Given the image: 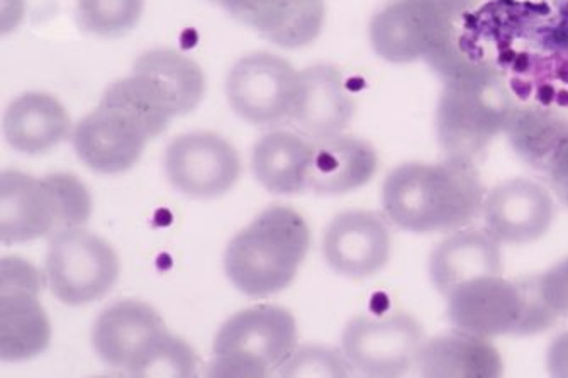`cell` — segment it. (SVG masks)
Instances as JSON below:
<instances>
[{
    "label": "cell",
    "instance_id": "cell-24",
    "mask_svg": "<svg viewBox=\"0 0 568 378\" xmlns=\"http://www.w3.org/2000/svg\"><path fill=\"white\" fill-rule=\"evenodd\" d=\"M134 75L152 80L165 95L173 115L194 111L204 98L205 80L201 67L175 50H152L134 62Z\"/></svg>",
    "mask_w": 568,
    "mask_h": 378
},
{
    "label": "cell",
    "instance_id": "cell-28",
    "mask_svg": "<svg viewBox=\"0 0 568 378\" xmlns=\"http://www.w3.org/2000/svg\"><path fill=\"white\" fill-rule=\"evenodd\" d=\"M352 365L345 354L326 346H304L298 348L281 368V377H348Z\"/></svg>",
    "mask_w": 568,
    "mask_h": 378
},
{
    "label": "cell",
    "instance_id": "cell-7",
    "mask_svg": "<svg viewBox=\"0 0 568 378\" xmlns=\"http://www.w3.org/2000/svg\"><path fill=\"white\" fill-rule=\"evenodd\" d=\"M297 350V325L284 307L262 304L231 316L214 339L213 375L268 377Z\"/></svg>",
    "mask_w": 568,
    "mask_h": 378
},
{
    "label": "cell",
    "instance_id": "cell-8",
    "mask_svg": "<svg viewBox=\"0 0 568 378\" xmlns=\"http://www.w3.org/2000/svg\"><path fill=\"white\" fill-rule=\"evenodd\" d=\"M454 6L450 0H390L372 18V48L385 62L428 60L436 70L457 65L452 53Z\"/></svg>",
    "mask_w": 568,
    "mask_h": 378
},
{
    "label": "cell",
    "instance_id": "cell-13",
    "mask_svg": "<svg viewBox=\"0 0 568 378\" xmlns=\"http://www.w3.org/2000/svg\"><path fill=\"white\" fill-rule=\"evenodd\" d=\"M170 184L194 198H214L233 188L242 160L230 141L214 133H189L173 140L165 153Z\"/></svg>",
    "mask_w": 568,
    "mask_h": 378
},
{
    "label": "cell",
    "instance_id": "cell-15",
    "mask_svg": "<svg viewBox=\"0 0 568 378\" xmlns=\"http://www.w3.org/2000/svg\"><path fill=\"white\" fill-rule=\"evenodd\" d=\"M483 214L486 231L496 242L526 245L547 235L554 223L555 204L541 185L515 178L489 192Z\"/></svg>",
    "mask_w": 568,
    "mask_h": 378
},
{
    "label": "cell",
    "instance_id": "cell-11",
    "mask_svg": "<svg viewBox=\"0 0 568 378\" xmlns=\"http://www.w3.org/2000/svg\"><path fill=\"white\" fill-rule=\"evenodd\" d=\"M297 92L298 72L284 58L266 51L237 60L227 75V101L253 126L288 123Z\"/></svg>",
    "mask_w": 568,
    "mask_h": 378
},
{
    "label": "cell",
    "instance_id": "cell-17",
    "mask_svg": "<svg viewBox=\"0 0 568 378\" xmlns=\"http://www.w3.org/2000/svg\"><path fill=\"white\" fill-rule=\"evenodd\" d=\"M355 115V101L342 72L332 65H316L298 72V92L288 124L307 140L326 141L342 136Z\"/></svg>",
    "mask_w": 568,
    "mask_h": 378
},
{
    "label": "cell",
    "instance_id": "cell-30",
    "mask_svg": "<svg viewBox=\"0 0 568 378\" xmlns=\"http://www.w3.org/2000/svg\"><path fill=\"white\" fill-rule=\"evenodd\" d=\"M541 170L547 172L551 187L568 206V127L555 144Z\"/></svg>",
    "mask_w": 568,
    "mask_h": 378
},
{
    "label": "cell",
    "instance_id": "cell-18",
    "mask_svg": "<svg viewBox=\"0 0 568 378\" xmlns=\"http://www.w3.org/2000/svg\"><path fill=\"white\" fill-rule=\"evenodd\" d=\"M223 8L265 40L287 50L313 43L326 16L324 0H227Z\"/></svg>",
    "mask_w": 568,
    "mask_h": 378
},
{
    "label": "cell",
    "instance_id": "cell-27",
    "mask_svg": "<svg viewBox=\"0 0 568 378\" xmlns=\"http://www.w3.org/2000/svg\"><path fill=\"white\" fill-rule=\"evenodd\" d=\"M144 0H79L77 16L82 28L95 37H123L143 14Z\"/></svg>",
    "mask_w": 568,
    "mask_h": 378
},
{
    "label": "cell",
    "instance_id": "cell-3",
    "mask_svg": "<svg viewBox=\"0 0 568 378\" xmlns=\"http://www.w3.org/2000/svg\"><path fill=\"white\" fill-rule=\"evenodd\" d=\"M92 339L102 361L133 377H191L197 367L191 346L169 333L162 316L141 300H119L102 310Z\"/></svg>",
    "mask_w": 568,
    "mask_h": 378
},
{
    "label": "cell",
    "instance_id": "cell-26",
    "mask_svg": "<svg viewBox=\"0 0 568 378\" xmlns=\"http://www.w3.org/2000/svg\"><path fill=\"white\" fill-rule=\"evenodd\" d=\"M567 127V121L560 115L531 108L515 109L506 131L516 153L541 170Z\"/></svg>",
    "mask_w": 568,
    "mask_h": 378
},
{
    "label": "cell",
    "instance_id": "cell-4",
    "mask_svg": "<svg viewBox=\"0 0 568 378\" xmlns=\"http://www.w3.org/2000/svg\"><path fill=\"white\" fill-rule=\"evenodd\" d=\"M515 105L503 79L490 67L458 65L445 75L436 127L448 159L474 162L506 131Z\"/></svg>",
    "mask_w": 568,
    "mask_h": 378
},
{
    "label": "cell",
    "instance_id": "cell-2",
    "mask_svg": "<svg viewBox=\"0 0 568 378\" xmlns=\"http://www.w3.org/2000/svg\"><path fill=\"white\" fill-rule=\"evenodd\" d=\"M310 246V226L297 211L268 207L231 239L224 270L245 296H272L292 284Z\"/></svg>",
    "mask_w": 568,
    "mask_h": 378
},
{
    "label": "cell",
    "instance_id": "cell-5",
    "mask_svg": "<svg viewBox=\"0 0 568 378\" xmlns=\"http://www.w3.org/2000/svg\"><path fill=\"white\" fill-rule=\"evenodd\" d=\"M91 214V194L75 175L34 178L6 170L0 177V242L4 245L53 238L82 227Z\"/></svg>",
    "mask_w": 568,
    "mask_h": 378
},
{
    "label": "cell",
    "instance_id": "cell-25",
    "mask_svg": "<svg viewBox=\"0 0 568 378\" xmlns=\"http://www.w3.org/2000/svg\"><path fill=\"white\" fill-rule=\"evenodd\" d=\"M101 101L124 109L134 120L143 124L150 137H156L175 118L169 101L159 86L146 76L131 75L112 83Z\"/></svg>",
    "mask_w": 568,
    "mask_h": 378
},
{
    "label": "cell",
    "instance_id": "cell-22",
    "mask_svg": "<svg viewBox=\"0 0 568 378\" xmlns=\"http://www.w3.org/2000/svg\"><path fill=\"white\" fill-rule=\"evenodd\" d=\"M313 152L314 141L303 134L272 131L253 149V173L272 194H298L307 188Z\"/></svg>",
    "mask_w": 568,
    "mask_h": 378
},
{
    "label": "cell",
    "instance_id": "cell-31",
    "mask_svg": "<svg viewBox=\"0 0 568 378\" xmlns=\"http://www.w3.org/2000/svg\"><path fill=\"white\" fill-rule=\"evenodd\" d=\"M547 367L551 377L568 378V333L551 341L547 354Z\"/></svg>",
    "mask_w": 568,
    "mask_h": 378
},
{
    "label": "cell",
    "instance_id": "cell-16",
    "mask_svg": "<svg viewBox=\"0 0 568 378\" xmlns=\"http://www.w3.org/2000/svg\"><path fill=\"white\" fill-rule=\"evenodd\" d=\"M393 239L388 227L377 214L368 211H346L327 226L323 239L326 264L349 278L377 274L390 256Z\"/></svg>",
    "mask_w": 568,
    "mask_h": 378
},
{
    "label": "cell",
    "instance_id": "cell-9",
    "mask_svg": "<svg viewBox=\"0 0 568 378\" xmlns=\"http://www.w3.org/2000/svg\"><path fill=\"white\" fill-rule=\"evenodd\" d=\"M119 272L121 264L112 246L82 227L50 238L44 275L51 294L67 306L102 299L111 293Z\"/></svg>",
    "mask_w": 568,
    "mask_h": 378
},
{
    "label": "cell",
    "instance_id": "cell-6",
    "mask_svg": "<svg viewBox=\"0 0 568 378\" xmlns=\"http://www.w3.org/2000/svg\"><path fill=\"white\" fill-rule=\"evenodd\" d=\"M445 297L454 328L480 338L536 335L558 319L541 299L536 277L513 282L500 275H480L452 288Z\"/></svg>",
    "mask_w": 568,
    "mask_h": 378
},
{
    "label": "cell",
    "instance_id": "cell-21",
    "mask_svg": "<svg viewBox=\"0 0 568 378\" xmlns=\"http://www.w3.org/2000/svg\"><path fill=\"white\" fill-rule=\"evenodd\" d=\"M429 272L433 284L443 296L470 278L500 275L503 256L499 242L487 231H457L433 252Z\"/></svg>",
    "mask_w": 568,
    "mask_h": 378
},
{
    "label": "cell",
    "instance_id": "cell-10",
    "mask_svg": "<svg viewBox=\"0 0 568 378\" xmlns=\"http://www.w3.org/2000/svg\"><path fill=\"white\" fill-rule=\"evenodd\" d=\"M0 272V357L22 361L47 350L51 325L40 303L41 275L18 256H6Z\"/></svg>",
    "mask_w": 568,
    "mask_h": 378
},
{
    "label": "cell",
    "instance_id": "cell-14",
    "mask_svg": "<svg viewBox=\"0 0 568 378\" xmlns=\"http://www.w3.org/2000/svg\"><path fill=\"white\" fill-rule=\"evenodd\" d=\"M152 140L140 121L118 105L101 101L98 109L77 124L73 149L89 168L118 175L136 165Z\"/></svg>",
    "mask_w": 568,
    "mask_h": 378
},
{
    "label": "cell",
    "instance_id": "cell-29",
    "mask_svg": "<svg viewBox=\"0 0 568 378\" xmlns=\"http://www.w3.org/2000/svg\"><path fill=\"white\" fill-rule=\"evenodd\" d=\"M538 293L557 316L568 314V258L536 277Z\"/></svg>",
    "mask_w": 568,
    "mask_h": 378
},
{
    "label": "cell",
    "instance_id": "cell-32",
    "mask_svg": "<svg viewBox=\"0 0 568 378\" xmlns=\"http://www.w3.org/2000/svg\"><path fill=\"white\" fill-rule=\"evenodd\" d=\"M213 2H217V4L224 6L226 4L227 0H213Z\"/></svg>",
    "mask_w": 568,
    "mask_h": 378
},
{
    "label": "cell",
    "instance_id": "cell-19",
    "mask_svg": "<svg viewBox=\"0 0 568 378\" xmlns=\"http://www.w3.org/2000/svg\"><path fill=\"white\" fill-rule=\"evenodd\" d=\"M378 156L367 141L336 136L314 143L307 188L323 195L348 194L374 178Z\"/></svg>",
    "mask_w": 568,
    "mask_h": 378
},
{
    "label": "cell",
    "instance_id": "cell-12",
    "mask_svg": "<svg viewBox=\"0 0 568 378\" xmlns=\"http://www.w3.org/2000/svg\"><path fill=\"white\" fill-rule=\"evenodd\" d=\"M425 345L419 323L407 314L353 317L342 346L352 368L368 377H400L417 367Z\"/></svg>",
    "mask_w": 568,
    "mask_h": 378
},
{
    "label": "cell",
    "instance_id": "cell-1",
    "mask_svg": "<svg viewBox=\"0 0 568 378\" xmlns=\"http://www.w3.org/2000/svg\"><path fill=\"white\" fill-rule=\"evenodd\" d=\"M484 185L474 162L406 163L384 182V211L400 229L428 235L455 231L483 213Z\"/></svg>",
    "mask_w": 568,
    "mask_h": 378
},
{
    "label": "cell",
    "instance_id": "cell-20",
    "mask_svg": "<svg viewBox=\"0 0 568 378\" xmlns=\"http://www.w3.org/2000/svg\"><path fill=\"white\" fill-rule=\"evenodd\" d=\"M72 123L62 102L50 94L28 92L11 102L4 114L9 146L26 155H41L69 137Z\"/></svg>",
    "mask_w": 568,
    "mask_h": 378
},
{
    "label": "cell",
    "instance_id": "cell-23",
    "mask_svg": "<svg viewBox=\"0 0 568 378\" xmlns=\"http://www.w3.org/2000/svg\"><path fill=\"white\" fill-rule=\"evenodd\" d=\"M417 368L425 377L494 378L503 374V360L487 338L458 331L425 341Z\"/></svg>",
    "mask_w": 568,
    "mask_h": 378
}]
</instances>
